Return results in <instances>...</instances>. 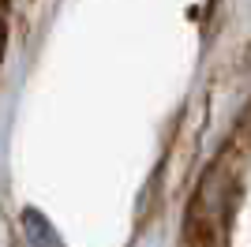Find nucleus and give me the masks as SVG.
<instances>
[{"label":"nucleus","instance_id":"obj_1","mask_svg":"<svg viewBox=\"0 0 251 247\" xmlns=\"http://www.w3.org/2000/svg\"><path fill=\"white\" fill-rule=\"evenodd\" d=\"M240 198V176L232 169L229 157L214 161L202 173L195 195H191V214H188V228L199 236H218L225 217L232 214V202Z\"/></svg>","mask_w":251,"mask_h":247},{"label":"nucleus","instance_id":"obj_2","mask_svg":"<svg viewBox=\"0 0 251 247\" xmlns=\"http://www.w3.org/2000/svg\"><path fill=\"white\" fill-rule=\"evenodd\" d=\"M23 232H26V244L30 247H64L60 236H56V228H52L38 210H26V214H23Z\"/></svg>","mask_w":251,"mask_h":247},{"label":"nucleus","instance_id":"obj_3","mask_svg":"<svg viewBox=\"0 0 251 247\" xmlns=\"http://www.w3.org/2000/svg\"><path fill=\"white\" fill-rule=\"evenodd\" d=\"M184 247H218V236H199V232L188 228V244Z\"/></svg>","mask_w":251,"mask_h":247}]
</instances>
